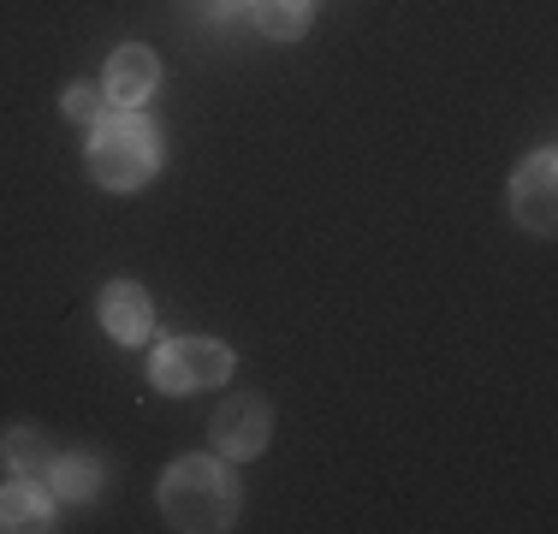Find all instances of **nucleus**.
<instances>
[{"label": "nucleus", "instance_id": "f257e3e1", "mask_svg": "<svg viewBox=\"0 0 558 534\" xmlns=\"http://www.w3.org/2000/svg\"><path fill=\"white\" fill-rule=\"evenodd\" d=\"M161 517L184 534H220L238 517V475L220 458H179L161 475Z\"/></svg>", "mask_w": 558, "mask_h": 534}, {"label": "nucleus", "instance_id": "f03ea898", "mask_svg": "<svg viewBox=\"0 0 558 534\" xmlns=\"http://www.w3.org/2000/svg\"><path fill=\"white\" fill-rule=\"evenodd\" d=\"M161 167V137L143 113H113L89 131V179L101 191H143Z\"/></svg>", "mask_w": 558, "mask_h": 534}, {"label": "nucleus", "instance_id": "7ed1b4c3", "mask_svg": "<svg viewBox=\"0 0 558 534\" xmlns=\"http://www.w3.org/2000/svg\"><path fill=\"white\" fill-rule=\"evenodd\" d=\"M149 380L172 398H191V392H208V386L232 380V351L208 332H191V339H167L155 344L149 356Z\"/></svg>", "mask_w": 558, "mask_h": 534}, {"label": "nucleus", "instance_id": "20e7f679", "mask_svg": "<svg viewBox=\"0 0 558 534\" xmlns=\"http://www.w3.org/2000/svg\"><path fill=\"white\" fill-rule=\"evenodd\" d=\"M215 451L226 463H250V458H262L268 451V434H274V410H268V398H256V392H238V398H226V404L215 410Z\"/></svg>", "mask_w": 558, "mask_h": 534}, {"label": "nucleus", "instance_id": "39448f33", "mask_svg": "<svg viewBox=\"0 0 558 534\" xmlns=\"http://www.w3.org/2000/svg\"><path fill=\"white\" fill-rule=\"evenodd\" d=\"M511 214H517L523 232L553 238V226H558V155L553 149L529 155L523 167L511 172Z\"/></svg>", "mask_w": 558, "mask_h": 534}, {"label": "nucleus", "instance_id": "423d86ee", "mask_svg": "<svg viewBox=\"0 0 558 534\" xmlns=\"http://www.w3.org/2000/svg\"><path fill=\"white\" fill-rule=\"evenodd\" d=\"M155 84H161V60H155V48H143V43L113 48L108 72H101V96H108L113 107H143L155 96Z\"/></svg>", "mask_w": 558, "mask_h": 534}, {"label": "nucleus", "instance_id": "0eeeda50", "mask_svg": "<svg viewBox=\"0 0 558 534\" xmlns=\"http://www.w3.org/2000/svg\"><path fill=\"white\" fill-rule=\"evenodd\" d=\"M96 315H101V327H108L119 344H143L149 327H155V303H149V291H143L137 279H113V286L101 291Z\"/></svg>", "mask_w": 558, "mask_h": 534}, {"label": "nucleus", "instance_id": "6e6552de", "mask_svg": "<svg viewBox=\"0 0 558 534\" xmlns=\"http://www.w3.org/2000/svg\"><path fill=\"white\" fill-rule=\"evenodd\" d=\"M0 529L7 534L54 529V487H36V481H12V487H0Z\"/></svg>", "mask_w": 558, "mask_h": 534}, {"label": "nucleus", "instance_id": "1a4fd4ad", "mask_svg": "<svg viewBox=\"0 0 558 534\" xmlns=\"http://www.w3.org/2000/svg\"><path fill=\"white\" fill-rule=\"evenodd\" d=\"M48 487H54V499H96L101 463L89 451H65V458L48 463Z\"/></svg>", "mask_w": 558, "mask_h": 534}, {"label": "nucleus", "instance_id": "9d476101", "mask_svg": "<svg viewBox=\"0 0 558 534\" xmlns=\"http://www.w3.org/2000/svg\"><path fill=\"white\" fill-rule=\"evenodd\" d=\"M0 463H7L12 475H48V463H54V446H48L43 427H12V434L0 439Z\"/></svg>", "mask_w": 558, "mask_h": 534}, {"label": "nucleus", "instance_id": "9b49d317", "mask_svg": "<svg viewBox=\"0 0 558 534\" xmlns=\"http://www.w3.org/2000/svg\"><path fill=\"white\" fill-rule=\"evenodd\" d=\"M250 19L274 43H298L310 31V0H250Z\"/></svg>", "mask_w": 558, "mask_h": 534}, {"label": "nucleus", "instance_id": "f8f14e48", "mask_svg": "<svg viewBox=\"0 0 558 534\" xmlns=\"http://www.w3.org/2000/svg\"><path fill=\"white\" fill-rule=\"evenodd\" d=\"M101 101H108V96H96V84H72L60 107H65V119H84V125H89V119L101 113Z\"/></svg>", "mask_w": 558, "mask_h": 534}]
</instances>
